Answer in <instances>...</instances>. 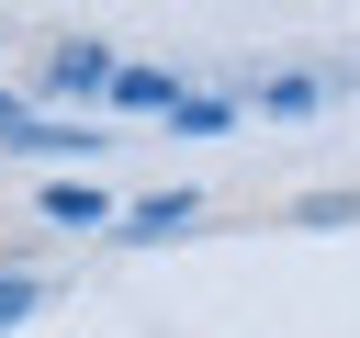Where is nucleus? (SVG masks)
I'll return each instance as SVG.
<instances>
[{
  "label": "nucleus",
  "instance_id": "nucleus-3",
  "mask_svg": "<svg viewBox=\"0 0 360 338\" xmlns=\"http://www.w3.org/2000/svg\"><path fill=\"white\" fill-rule=\"evenodd\" d=\"M180 225H191V192H158V203H135L124 237H180Z\"/></svg>",
  "mask_w": 360,
  "mask_h": 338
},
{
  "label": "nucleus",
  "instance_id": "nucleus-2",
  "mask_svg": "<svg viewBox=\"0 0 360 338\" xmlns=\"http://www.w3.org/2000/svg\"><path fill=\"white\" fill-rule=\"evenodd\" d=\"M112 101H124V113H169V101H180V90H169V79H158V68H112Z\"/></svg>",
  "mask_w": 360,
  "mask_h": 338
},
{
  "label": "nucleus",
  "instance_id": "nucleus-1",
  "mask_svg": "<svg viewBox=\"0 0 360 338\" xmlns=\"http://www.w3.org/2000/svg\"><path fill=\"white\" fill-rule=\"evenodd\" d=\"M45 90H56V101H101V90H112V56H101V45H56V56H45Z\"/></svg>",
  "mask_w": 360,
  "mask_h": 338
},
{
  "label": "nucleus",
  "instance_id": "nucleus-4",
  "mask_svg": "<svg viewBox=\"0 0 360 338\" xmlns=\"http://www.w3.org/2000/svg\"><path fill=\"white\" fill-rule=\"evenodd\" d=\"M45 214H56V225H112V214H101V192H79V180H56V192H45Z\"/></svg>",
  "mask_w": 360,
  "mask_h": 338
},
{
  "label": "nucleus",
  "instance_id": "nucleus-5",
  "mask_svg": "<svg viewBox=\"0 0 360 338\" xmlns=\"http://www.w3.org/2000/svg\"><path fill=\"white\" fill-rule=\"evenodd\" d=\"M22 304H34V282H22V270H0V338L22 327Z\"/></svg>",
  "mask_w": 360,
  "mask_h": 338
}]
</instances>
